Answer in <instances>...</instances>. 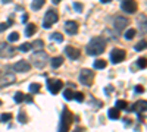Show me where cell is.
Wrapping results in <instances>:
<instances>
[{
  "label": "cell",
  "mask_w": 147,
  "mask_h": 132,
  "mask_svg": "<svg viewBox=\"0 0 147 132\" xmlns=\"http://www.w3.org/2000/svg\"><path fill=\"white\" fill-rule=\"evenodd\" d=\"M106 50V40L103 37H94L85 47V52L90 56H99Z\"/></svg>",
  "instance_id": "1"
},
{
  "label": "cell",
  "mask_w": 147,
  "mask_h": 132,
  "mask_svg": "<svg viewBox=\"0 0 147 132\" xmlns=\"http://www.w3.org/2000/svg\"><path fill=\"white\" fill-rule=\"evenodd\" d=\"M74 122V115L71 113V110L68 107H63L62 110V116H60V125H59V131L66 132L71 129V125Z\"/></svg>",
  "instance_id": "2"
},
{
  "label": "cell",
  "mask_w": 147,
  "mask_h": 132,
  "mask_svg": "<svg viewBox=\"0 0 147 132\" xmlns=\"http://www.w3.org/2000/svg\"><path fill=\"white\" fill-rule=\"evenodd\" d=\"M30 60L32 62V65H34L37 69H41V68H44L46 63H47V53L43 52V50H38V52H35V53L31 56Z\"/></svg>",
  "instance_id": "3"
},
{
  "label": "cell",
  "mask_w": 147,
  "mask_h": 132,
  "mask_svg": "<svg viewBox=\"0 0 147 132\" xmlns=\"http://www.w3.org/2000/svg\"><path fill=\"white\" fill-rule=\"evenodd\" d=\"M93 81H94V72L90 69H82L80 74V82L90 87V85H93Z\"/></svg>",
  "instance_id": "4"
},
{
  "label": "cell",
  "mask_w": 147,
  "mask_h": 132,
  "mask_svg": "<svg viewBox=\"0 0 147 132\" xmlns=\"http://www.w3.org/2000/svg\"><path fill=\"white\" fill-rule=\"evenodd\" d=\"M15 53L16 50L13 46H10L9 43H0V57L9 59V57H13Z\"/></svg>",
  "instance_id": "5"
},
{
  "label": "cell",
  "mask_w": 147,
  "mask_h": 132,
  "mask_svg": "<svg viewBox=\"0 0 147 132\" xmlns=\"http://www.w3.org/2000/svg\"><path fill=\"white\" fill-rule=\"evenodd\" d=\"M113 25H115V31H116L118 34H121L122 31H124V29L129 25V19L125 18V16H116Z\"/></svg>",
  "instance_id": "6"
},
{
  "label": "cell",
  "mask_w": 147,
  "mask_h": 132,
  "mask_svg": "<svg viewBox=\"0 0 147 132\" xmlns=\"http://www.w3.org/2000/svg\"><path fill=\"white\" fill-rule=\"evenodd\" d=\"M59 21V15H57V12H55V10H49L47 13H46V16H44V28L47 29V28H50L53 23H56Z\"/></svg>",
  "instance_id": "7"
},
{
  "label": "cell",
  "mask_w": 147,
  "mask_h": 132,
  "mask_svg": "<svg viewBox=\"0 0 147 132\" xmlns=\"http://www.w3.org/2000/svg\"><path fill=\"white\" fill-rule=\"evenodd\" d=\"M137 2L136 0H122L121 2V9L127 12V13H136L137 12Z\"/></svg>",
  "instance_id": "8"
},
{
  "label": "cell",
  "mask_w": 147,
  "mask_h": 132,
  "mask_svg": "<svg viewBox=\"0 0 147 132\" xmlns=\"http://www.w3.org/2000/svg\"><path fill=\"white\" fill-rule=\"evenodd\" d=\"M125 57H127V53H125V50H122V49H113L112 53H110V60H112V63L124 62Z\"/></svg>",
  "instance_id": "9"
},
{
  "label": "cell",
  "mask_w": 147,
  "mask_h": 132,
  "mask_svg": "<svg viewBox=\"0 0 147 132\" xmlns=\"http://www.w3.org/2000/svg\"><path fill=\"white\" fill-rule=\"evenodd\" d=\"M63 87V82L60 79H47V88L52 94H57Z\"/></svg>",
  "instance_id": "10"
},
{
  "label": "cell",
  "mask_w": 147,
  "mask_h": 132,
  "mask_svg": "<svg viewBox=\"0 0 147 132\" xmlns=\"http://www.w3.org/2000/svg\"><path fill=\"white\" fill-rule=\"evenodd\" d=\"M15 81H16L15 75L12 72H6V74L0 75V87H7L10 84H13Z\"/></svg>",
  "instance_id": "11"
},
{
  "label": "cell",
  "mask_w": 147,
  "mask_h": 132,
  "mask_svg": "<svg viewBox=\"0 0 147 132\" xmlns=\"http://www.w3.org/2000/svg\"><path fill=\"white\" fill-rule=\"evenodd\" d=\"M146 107H147V101L146 100H140V101H137L136 104H134L132 107H131V109H129V107H127V109L125 110H128V112H136V113H144L146 112Z\"/></svg>",
  "instance_id": "12"
},
{
  "label": "cell",
  "mask_w": 147,
  "mask_h": 132,
  "mask_svg": "<svg viewBox=\"0 0 147 132\" xmlns=\"http://www.w3.org/2000/svg\"><path fill=\"white\" fill-rule=\"evenodd\" d=\"M31 69V65L27 62V60H19L13 65V70L15 72H21V74H24V72H28Z\"/></svg>",
  "instance_id": "13"
},
{
  "label": "cell",
  "mask_w": 147,
  "mask_h": 132,
  "mask_svg": "<svg viewBox=\"0 0 147 132\" xmlns=\"http://www.w3.org/2000/svg\"><path fill=\"white\" fill-rule=\"evenodd\" d=\"M65 53H66L68 57H71V60H75V59H78L80 54H81V52L78 49H75V47H72V46L65 47Z\"/></svg>",
  "instance_id": "14"
},
{
  "label": "cell",
  "mask_w": 147,
  "mask_h": 132,
  "mask_svg": "<svg viewBox=\"0 0 147 132\" xmlns=\"http://www.w3.org/2000/svg\"><path fill=\"white\" fill-rule=\"evenodd\" d=\"M65 29H66L68 34L75 35V34L78 32V23H77L75 21H66V22H65Z\"/></svg>",
  "instance_id": "15"
},
{
  "label": "cell",
  "mask_w": 147,
  "mask_h": 132,
  "mask_svg": "<svg viewBox=\"0 0 147 132\" xmlns=\"http://www.w3.org/2000/svg\"><path fill=\"white\" fill-rule=\"evenodd\" d=\"M37 31V27L35 23H27V28H25V35L27 37H32Z\"/></svg>",
  "instance_id": "16"
},
{
  "label": "cell",
  "mask_w": 147,
  "mask_h": 132,
  "mask_svg": "<svg viewBox=\"0 0 147 132\" xmlns=\"http://www.w3.org/2000/svg\"><path fill=\"white\" fill-rule=\"evenodd\" d=\"M107 115H109V119H113V121H116V119L121 117V113H119V110L116 109V107H112V109H109Z\"/></svg>",
  "instance_id": "17"
},
{
  "label": "cell",
  "mask_w": 147,
  "mask_h": 132,
  "mask_svg": "<svg viewBox=\"0 0 147 132\" xmlns=\"http://www.w3.org/2000/svg\"><path fill=\"white\" fill-rule=\"evenodd\" d=\"M62 63H63V57L62 56H56V57L52 59V68H55V69H57L59 66H62Z\"/></svg>",
  "instance_id": "18"
},
{
  "label": "cell",
  "mask_w": 147,
  "mask_h": 132,
  "mask_svg": "<svg viewBox=\"0 0 147 132\" xmlns=\"http://www.w3.org/2000/svg\"><path fill=\"white\" fill-rule=\"evenodd\" d=\"M46 3V0H32V3H31V9L32 10H38L44 6Z\"/></svg>",
  "instance_id": "19"
},
{
  "label": "cell",
  "mask_w": 147,
  "mask_h": 132,
  "mask_svg": "<svg viewBox=\"0 0 147 132\" xmlns=\"http://www.w3.org/2000/svg\"><path fill=\"white\" fill-rule=\"evenodd\" d=\"M115 107L118 110H125L127 107H128V103L125 101V100H118L116 103H115Z\"/></svg>",
  "instance_id": "20"
},
{
  "label": "cell",
  "mask_w": 147,
  "mask_h": 132,
  "mask_svg": "<svg viewBox=\"0 0 147 132\" xmlns=\"http://www.w3.org/2000/svg\"><path fill=\"white\" fill-rule=\"evenodd\" d=\"M31 47H34L35 50H41L44 47V41L43 40H35L34 43H31Z\"/></svg>",
  "instance_id": "21"
},
{
  "label": "cell",
  "mask_w": 147,
  "mask_h": 132,
  "mask_svg": "<svg viewBox=\"0 0 147 132\" xmlns=\"http://www.w3.org/2000/svg\"><path fill=\"white\" fill-rule=\"evenodd\" d=\"M13 98H15V103H18V104H19V103H22L24 100H25V94L21 92V91H18V92L15 94V97H13Z\"/></svg>",
  "instance_id": "22"
},
{
  "label": "cell",
  "mask_w": 147,
  "mask_h": 132,
  "mask_svg": "<svg viewBox=\"0 0 147 132\" xmlns=\"http://www.w3.org/2000/svg\"><path fill=\"white\" fill-rule=\"evenodd\" d=\"M146 44H147V41H146V38H143L140 43H137V44H136V50H137V52L146 50Z\"/></svg>",
  "instance_id": "23"
},
{
  "label": "cell",
  "mask_w": 147,
  "mask_h": 132,
  "mask_svg": "<svg viewBox=\"0 0 147 132\" xmlns=\"http://www.w3.org/2000/svg\"><path fill=\"white\" fill-rule=\"evenodd\" d=\"M52 40L53 41H57V43H62L63 41V35L60 34V32H53L52 34Z\"/></svg>",
  "instance_id": "24"
},
{
  "label": "cell",
  "mask_w": 147,
  "mask_h": 132,
  "mask_svg": "<svg viewBox=\"0 0 147 132\" xmlns=\"http://www.w3.org/2000/svg\"><path fill=\"white\" fill-rule=\"evenodd\" d=\"M94 68H96V69H103V68H106V60H102V59L96 60V62H94Z\"/></svg>",
  "instance_id": "25"
},
{
  "label": "cell",
  "mask_w": 147,
  "mask_h": 132,
  "mask_svg": "<svg viewBox=\"0 0 147 132\" xmlns=\"http://www.w3.org/2000/svg\"><path fill=\"white\" fill-rule=\"evenodd\" d=\"M7 40H9L10 43L18 41V40H19V34H18V32H12V34H9V35H7Z\"/></svg>",
  "instance_id": "26"
},
{
  "label": "cell",
  "mask_w": 147,
  "mask_h": 132,
  "mask_svg": "<svg viewBox=\"0 0 147 132\" xmlns=\"http://www.w3.org/2000/svg\"><path fill=\"white\" fill-rule=\"evenodd\" d=\"M30 49H31V43H24V44H21V46H19V50H21L22 53L30 52Z\"/></svg>",
  "instance_id": "27"
},
{
  "label": "cell",
  "mask_w": 147,
  "mask_h": 132,
  "mask_svg": "<svg viewBox=\"0 0 147 132\" xmlns=\"http://www.w3.org/2000/svg\"><path fill=\"white\" fill-rule=\"evenodd\" d=\"M40 88H41V87H40V84H37V82H35V84H31V85H30V92H31V94L38 92Z\"/></svg>",
  "instance_id": "28"
},
{
  "label": "cell",
  "mask_w": 147,
  "mask_h": 132,
  "mask_svg": "<svg viewBox=\"0 0 147 132\" xmlns=\"http://www.w3.org/2000/svg\"><path fill=\"white\" fill-rule=\"evenodd\" d=\"M63 97H65V100H74V92H72V90H65L63 91Z\"/></svg>",
  "instance_id": "29"
},
{
  "label": "cell",
  "mask_w": 147,
  "mask_h": 132,
  "mask_svg": "<svg viewBox=\"0 0 147 132\" xmlns=\"http://www.w3.org/2000/svg\"><path fill=\"white\" fill-rule=\"evenodd\" d=\"M134 35H136V29H128V31L125 32V38H127V40H132Z\"/></svg>",
  "instance_id": "30"
},
{
  "label": "cell",
  "mask_w": 147,
  "mask_h": 132,
  "mask_svg": "<svg viewBox=\"0 0 147 132\" xmlns=\"http://www.w3.org/2000/svg\"><path fill=\"white\" fill-rule=\"evenodd\" d=\"M0 119H2V122H9L10 119H12V113H3L2 116H0Z\"/></svg>",
  "instance_id": "31"
},
{
  "label": "cell",
  "mask_w": 147,
  "mask_h": 132,
  "mask_svg": "<svg viewBox=\"0 0 147 132\" xmlns=\"http://www.w3.org/2000/svg\"><path fill=\"white\" fill-rule=\"evenodd\" d=\"M74 100L82 103V101H84V94H82V92H75V94H74Z\"/></svg>",
  "instance_id": "32"
},
{
  "label": "cell",
  "mask_w": 147,
  "mask_h": 132,
  "mask_svg": "<svg viewBox=\"0 0 147 132\" xmlns=\"http://www.w3.org/2000/svg\"><path fill=\"white\" fill-rule=\"evenodd\" d=\"M18 119H19V122H21V123H27V122H28V121H27V115L24 113V112H19Z\"/></svg>",
  "instance_id": "33"
},
{
  "label": "cell",
  "mask_w": 147,
  "mask_h": 132,
  "mask_svg": "<svg viewBox=\"0 0 147 132\" xmlns=\"http://www.w3.org/2000/svg\"><path fill=\"white\" fill-rule=\"evenodd\" d=\"M137 65H138V68L144 69L146 68V57H140L138 60H137Z\"/></svg>",
  "instance_id": "34"
},
{
  "label": "cell",
  "mask_w": 147,
  "mask_h": 132,
  "mask_svg": "<svg viewBox=\"0 0 147 132\" xmlns=\"http://www.w3.org/2000/svg\"><path fill=\"white\" fill-rule=\"evenodd\" d=\"M9 27H10V25H9L7 22H3V23H0V32H3V31H6V29H7Z\"/></svg>",
  "instance_id": "35"
},
{
  "label": "cell",
  "mask_w": 147,
  "mask_h": 132,
  "mask_svg": "<svg viewBox=\"0 0 147 132\" xmlns=\"http://www.w3.org/2000/svg\"><path fill=\"white\" fill-rule=\"evenodd\" d=\"M74 7H75L78 12H82V5H81V3H78V2L74 3Z\"/></svg>",
  "instance_id": "36"
},
{
  "label": "cell",
  "mask_w": 147,
  "mask_h": 132,
  "mask_svg": "<svg viewBox=\"0 0 147 132\" xmlns=\"http://www.w3.org/2000/svg\"><path fill=\"white\" fill-rule=\"evenodd\" d=\"M24 101H27V103L31 104V103L34 101V100H32V95H27V94H25V100H24Z\"/></svg>",
  "instance_id": "37"
},
{
  "label": "cell",
  "mask_w": 147,
  "mask_h": 132,
  "mask_svg": "<svg viewBox=\"0 0 147 132\" xmlns=\"http://www.w3.org/2000/svg\"><path fill=\"white\" fill-rule=\"evenodd\" d=\"M136 92H138V94H140V92H144V87L137 85V87H136Z\"/></svg>",
  "instance_id": "38"
},
{
  "label": "cell",
  "mask_w": 147,
  "mask_h": 132,
  "mask_svg": "<svg viewBox=\"0 0 147 132\" xmlns=\"http://www.w3.org/2000/svg\"><path fill=\"white\" fill-rule=\"evenodd\" d=\"M27 21H28V15H27V13H24V16H22V22L25 23Z\"/></svg>",
  "instance_id": "39"
},
{
  "label": "cell",
  "mask_w": 147,
  "mask_h": 132,
  "mask_svg": "<svg viewBox=\"0 0 147 132\" xmlns=\"http://www.w3.org/2000/svg\"><path fill=\"white\" fill-rule=\"evenodd\" d=\"M68 85H69L71 88H75V87H77V85H75V84H74V82H68Z\"/></svg>",
  "instance_id": "40"
},
{
  "label": "cell",
  "mask_w": 147,
  "mask_h": 132,
  "mask_svg": "<svg viewBox=\"0 0 147 132\" xmlns=\"http://www.w3.org/2000/svg\"><path fill=\"white\" fill-rule=\"evenodd\" d=\"M2 2H3L5 5H7V3H12V2H13V0H2Z\"/></svg>",
  "instance_id": "41"
},
{
  "label": "cell",
  "mask_w": 147,
  "mask_h": 132,
  "mask_svg": "<svg viewBox=\"0 0 147 132\" xmlns=\"http://www.w3.org/2000/svg\"><path fill=\"white\" fill-rule=\"evenodd\" d=\"M100 2H102V3H110L112 0H100Z\"/></svg>",
  "instance_id": "42"
},
{
  "label": "cell",
  "mask_w": 147,
  "mask_h": 132,
  "mask_svg": "<svg viewBox=\"0 0 147 132\" xmlns=\"http://www.w3.org/2000/svg\"><path fill=\"white\" fill-rule=\"evenodd\" d=\"M52 2H53L55 5H59V2H60V0H52Z\"/></svg>",
  "instance_id": "43"
},
{
  "label": "cell",
  "mask_w": 147,
  "mask_h": 132,
  "mask_svg": "<svg viewBox=\"0 0 147 132\" xmlns=\"http://www.w3.org/2000/svg\"><path fill=\"white\" fill-rule=\"evenodd\" d=\"M0 106H2V100H0Z\"/></svg>",
  "instance_id": "44"
},
{
  "label": "cell",
  "mask_w": 147,
  "mask_h": 132,
  "mask_svg": "<svg viewBox=\"0 0 147 132\" xmlns=\"http://www.w3.org/2000/svg\"><path fill=\"white\" fill-rule=\"evenodd\" d=\"M0 75H2V74H0Z\"/></svg>",
  "instance_id": "45"
}]
</instances>
